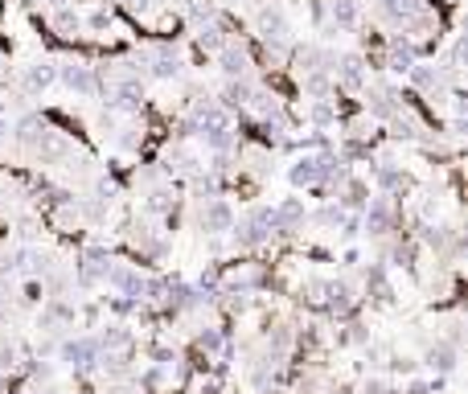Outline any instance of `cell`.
<instances>
[{
	"mask_svg": "<svg viewBox=\"0 0 468 394\" xmlns=\"http://www.w3.org/2000/svg\"><path fill=\"white\" fill-rule=\"evenodd\" d=\"M366 226H370V234H386V230H390V206H386V201H370Z\"/></svg>",
	"mask_w": 468,
	"mask_h": 394,
	"instance_id": "7a4b0ae2",
	"label": "cell"
},
{
	"mask_svg": "<svg viewBox=\"0 0 468 394\" xmlns=\"http://www.w3.org/2000/svg\"><path fill=\"white\" fill-rule=\"evenodd\" d=\"M222 70H226V74H243V70H247V54H243V49H234L230 41H226V46H222Z\"/></svg>",
	"mask_w": 468,
	"mask_h": 394,
	"instance_id": "3957f363",
	"label": "cell"
},
{
	"mask_svg": "<svg viewBox=\"0 0 468 394\" xmlns=\"http://www.w3.org/2000/svg\"><path fill=\"white\" fill-rule=\"evenodd\" d=\"M427 358H432V365H435V370H452V365H456V361H452L456 353H452L448 345H439V349H432Z\"/></svg>",
	"mask_w": 468,
	"mask_h": 394,
	"instance_id": "277c9868",
	"label": "cell"
},
{
	"mask_svg": "<svg viewBox=\"0 0 468 394\" xmlns=\"http://www.w3.org/2000/svg\"><path fill=\"white\" fill-rule=\"evenodd\" d=\"M201 222H205V230H230V206L222 201V197H210V206H205V213H201Z\"/></svg>",
	"mask_w": 468,
	"mask_h": 394,
	"instance_id": "6da1fadb",
	"label": "cell"
}]
</instances>
